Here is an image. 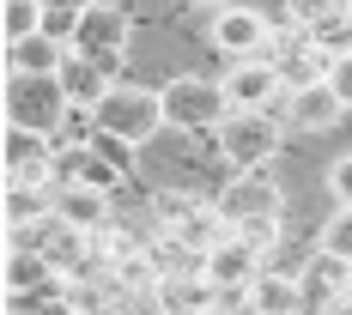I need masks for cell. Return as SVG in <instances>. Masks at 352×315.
<instances>
[{"label": "cell", "instance_id": "cell-1", "mask_svg": "<svg viewBox=\"0 0 352 315\" xmlns=\"http://www.w3.org/2000/svg\"><path fill=\"white\" fill-rule=\"evenodd\" d=\"M212 140H219V158L231 170H267L280 158V145H285V121L274 109H231L212 128Z\"/></svg>", "mask_w": 352, "mask_h": 315}, {"label": "cell", "instance_id": "cell-2", "mask_svg": "<svg viewBox=\"0 0 352 315\" xmlns=\"http://www.w3.org/2000/svg\"><path fill=\"white\" fill-rule=\"evenodd\" d=\"M158 104H164V128H176V134H212L231 115L225 85L219 79H201V73H176L170 85L158 91Z\"/></svg>", "mask_w": 352, "mask_h": 315}, {"label": "cell", "instance_id": "cell-3", "mask_svg": "<svg viewBox=\"0 0 352 315\" xmlns=\"http://www.w3.org/2000/svg\"><path fill=\"white\" fill-rule=\"evenodd\" d=\"M91 121H98L104 140L146 145L164 128V104H158V91H140V85H109V97L91 109Z\"/></svg>", "mask_w": 352, "mask_h": 315}, {"label": "cell", "instance_id": "cell-4", "mask_svg": "<svg viewBox=\"0 0 352 315\" xmlns=\"http://www.w3.org/2000/svg\"><path fill=\"white\" fill-rule=\"evenodd\" d=\"M67 115H73V104H67V91H61L55 73H12V85H6V121L36 128V134H61Z\"/></svg>", "mask_w": 352, "mask_h": 315}, {"label": "cell", "instance_id": "cell-5", "mask_svg": "<svg viewBox=\"0 0 352 315\" xmlns=\"http://www.w3.org/2000/svg\"><path fill=\"white\" fill-rule=\"evenodd\" d=\"M55 152H61L55 134L6 121V182L12 188H55Z\"/></svg>", "mask_w": 352, "mask_h": 315}, {"label": "cell", "instance_id": "cell-6", "mask_svg": "<svg viewBox=\"0 0 352 315\" xmlns=\"http://www.w3.org/2000/svg\"><path fill=\"white\" fill-rule=\"evenodd\" d=\"M212 207L225 212V224H249V218H280L285 212V188L267 170H231V182L219 188Z\"/></svg>", "mask_w": 352, "mask_h": 315}, {"label": "cell", "instance_id": "cell-7", "mask_svg": "<svg viewBox=\"0 0 352 315\" xmlns=\"http://www.w3.org/2000/svg\"><path fill=\"white\" fill-rule=\"evenodd\" d=\"M261 273H267V267H261V255H255L237 231H225L212 248H201V285H207V291H219V297L249 291Z\"/></svg>", "mask_w": 352, "mask_h": 315}, {"label": "cell", "instance_id": "cell-8", "mask_svg": "<svg viewBox=\"0 0 352 315\" xmlns=\"http://www.w3.org/2000/svg\"><path fill=\"white\" fill-rule=\"evenodd\" d=\"M128 43H134V19H128L116 0H98V6L79 19V31H73V55H91V61H104V67H122Z\"/></svg>", "mask_w": 352, "mask_h": 315}, {"label": "cell", "instance_id": "cell-9", "mask_svg": "<svg viewBox=\"0 0 352 315\" xmlns=\"http://www.w3.org/2000/svg\"><path fill=\"white\" fill-rule=\"evenodd\" d=\"M207 43L219 49V55H231V61H255V55L267 49V19L231 0V6H219V12H212Z\"/></svg>", "mask_w": 352, "mask_h": 315}, {"label": "cell", "instance_id": "cell-10", "mask_svg": "<svg viewBox=\"0 0 352 315\" xmlns=\"http://www.w3.org/2000/svg\"><path fill=\"white\" fill-rule=\"evenodd\" d=\"M219 85H225V104H231V109H274V104L285 97L280 67H274V61H261V55H255V61H231Z\"/></svg>", "mask_w": 352, "mask_h": 315}, {"label": "cell", "instance_id": "cell-11", "mask_svg": "<svg viewBox=\"0 0 352 315\" xmlns=\"http://www.w3.org/2000/svg\"><path fill=\"white\" fill-rule=\"evenodd\" d=\"M346 115V104L334 97V85L322 79V85H298V91H285V128H298V134H328L334 121Z\"/></svg>", "mask_w": 352, "mask_h": 315}, {"label": "cell", "instance_id": "cell-12", "mask_svg": "<svg viewBox=\"0 0 352 315\" xmlns=\"http://www.w3.org/2000/svg\"><path fill=\"white\" fill-rule=\"evenodd\" d=\"M116 73L122 67H104V61H91V55H67L55 79H61V91H67L73 109H98L109 97V85H116Z\"/></svg>", "mask_w": 352, "mask_h": 315}, {"label": "cell", "instance_id": "cell-13", "mask_svg": "<svg viewBox=\"0 0 352 315\" xmlns=\"http://www.w3.org/2000/svg\"><path fill=\"white\" fill-rule=\"evenodd\" d=\"M243 297H249V310H255V315H304V310H310L304 279H292V273H261Z\"/></svg>", "mask_w": 352, "mask_h": 315}, {"label": "cell", "instance_id": "cell-14", "mask_svg": "<svg viewBox=\"0 0 352 315\" xmlns=\"http://www.w3.org/2000/svg\"><path fill=\"white\" fill-rule=\"evenodd\" d=\"M49 279H55V261H49L43 248L19 243L12 255H6V297H19V303H25V297H36Z\"/></svg>", "mask_w": 352, "mask_h": 315}, {"label": "cell", "instance_id": "cell-15", "mask_svg": "<svg viewBox=\"0 0 352 315\" xmlns=\"http://www.w3.org/2000/svg\"><path fill=\"white\" fill-rule=\"evenodd\" d=\"M67 55H73V49L61 43V36H49V31H36V36H25V43H12V49H6L12 73H61Z\"/></svg>", "mask_w": 352, "mask_h": 315}, {"label": "cell", "instance_id": "cell-16", "mask_svg": "<svg viewBox=\"0 0 352 315\" xmlns=\"http://www.w3.org/2000/svg\"><path fill=\"white\" fill-rule=\"evenodd\" d=\"M104 212H109V194H91V188H61L55 194V218L73 224V231H85V237L104 231Z\"/></svg>", "mask_w": 352, "mask_h": 315}, {"label": "cell", "instance_id": "cell-17", "mask_svg": "<svg viewBox=\"0 0 352 315\" xmlns=\"http://www.w3.org/2000/svg\"><path fill=\"white\" fill-rule=\"evenodd\" d=\"M55 218V188H12L6 182V231H31Z\"/></svg>", "mask_w": 352, "mask_h": 315}, {"label": "cell", "instance_id": "cell-18", "mask_svg": "<svg viewBox=\"0 0 352 315\" xmlns=\"http://www.w3.org/2000/svg\"><path fill=\"white\" fill-rule=\"evenodd\" d=\"M310 43H316L322 55H352V19L334 6V12H322L316 25H310Z\"/></svg>", "mask_w": 352, "mask_h": 315}, {"label": "cell", "instance_id": "cell-19", "mask_svg": "<svg viewBox=\"0 0 352 315\" xmlns=\"http://www.w3.org/2000/svg\"><path fill=\"white\" fill-rule=\"evenodd\" d=\"M0 31H6V49H12V43H25V36H36V31H43V0H6Z\"/></svg>", "mask_w": 352, "mask_h": 315}, {"label": "cell", "instance_id": "cell-20", "mask_svg": "<svg viewBox=\"0 0 352 315\" xmlns=\"http://www.w3.org/2000/svg\"><path fill=\"white\" fill-rule=\"evenodd\" d=\"M231 231H237V237H243V243L267 261V255L280 248V237H285V218H249V224H231Z\"/></svg>", "mask_w": 352, "mask_h": 315}, {"label": "cell", "instance_id": "cell-21", "mask_svg": "<svg viewBox=\"0 0 352 315\" xmlns=\"http://www.w3.org/2000/svg\"><path fill=\"white\" fill-rule=\"evenodd\" d=\"M316 248H322V255H340V261H352V207H340L328 224H322Z\"/></svg>", "mask_w": 352, "mask_h": 315}, {"label": "cell", "instance_id": "cell-22", "mask_svg": "<svg viewBox=\"0 0 352 315\" xmlns=\"http://www.w3.org/2000/svg\"><path fill=\"white\" fill-rule=\"evenodd\" d=\"M328 194H334L340 207H352V152H346V158H334V164H328Z\"/></svg>", "mask_w": 352, "mask_h": 315}, {"label": "cell", "instance_id": "cell-23", "mask_svg": "<svg viewBox=\"0 0 352 315\" xmlns=\"http://www.w3.org/2000/svg\"><path fill=\"white\" fill-rule=\"evenodd\" d=\"M328 85H334V97L352 109V55H334V67H328Z\"/></svg>", "mask_w": 352, "mask_h": 315}, {"label": "cell", "instance_id": "cell-24", "mask_svg": "<svg viewBox=\"0 0 352 315\" xmlns=\"http://www.w3.org/2000/svg\"><path fill=\"white\" fill-rule=\"evenodd\" d=\"M98 0H43V12H61V19H85Z\"/></svg>", "mask_w": 352, "mask_h": 315}, {"label": "cell", "instance_id": "cell-25", "mask_svg": "<svg viewBox=\"0 0 352 315\" xmlns=\"http://www.w3.org/2000/svg\"><path fill=\"white\" fill-rule=\"evenodd\" d=\"M182 6H201V12H219V6H231V0H182Z\"/></svg>", "mask_w": 352, "mask_h": 315}, {"label": "cell", "instance_id": "cell-26", "mask_svg": "<svg viewBox=\"0 0 352 315\" xmlns=\"http://www.w3.org/2000/svg\"><path fill=\"white\" fill-rule=\"evenodd\" d=\"M346 310H352V267H346Z\"/></svg>", "mask_w": 352, "mask_h": 315}]
</instances>
